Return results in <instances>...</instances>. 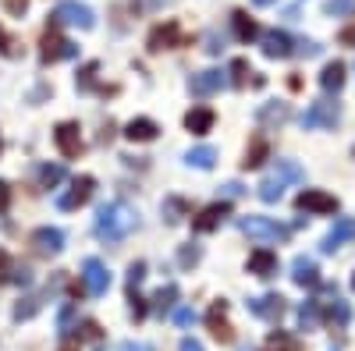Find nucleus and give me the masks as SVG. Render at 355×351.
<instances>
[{
  "label": "nucleus",
  "mask_w": 355,
  "mask_h": 351,
  "mask_svg": "<svg viewBox=\"0 0 355 351\" xmlns=\"http://www.w3.org/2000/svg\"><path fill=\"white\" fill-rule=\"evenodd\" d=\"M288 117H291L288 103H263L259 114H256V121H259V125H284Z\"/></svg>",
  "instance_id": "nucleus-26"
},
{
  "label": "nucleus",
  "mask_w": 355,
  "mask_h": 351,
  "mask_svg": "<svg viewBox=\"0 0 355 351\" xmlns=\"http://www.w3.org/2000/svg\"><path fill=\"white\" fill-rule=\"evenodd\" d=\"M53 21H57V25H71V28H82V33H89V28L96 25V15H93V8L78 4V0H64V4H57Z\"/></svg>",
  "instance_id": "nucleus-4"
},
{
  "label": "nucleus",
  "mask_w": 355,
  "mask_h": 351,
  "mask_svg": "<svg viewBox=\"0 0 355 351\" xmlns=\"http://www.w3.org/2000/svg\"><path fill=\"white\" fill-rule=\"evenodd\" d=\"M142 280H146V262H132V267H128V295L139 291Z\"/></svg>",
  "instance_id": "nucleus-38"
},
{
  "label": "nucleus",
  "mask_w": 355,
  "mask_h": 351,
  "mask_svg": "<svg viewBox=\"0 0 355 351\" xmlns=\"http://www.w3.org/2000/svg\"><path fill=\"white\" fill-rule=\"evenodd\" d=\"M53 142H57V150H61V156H68V160H75L85 145H82V128L75 125V121H61L53 128Z\"/></svg>",
  "instance_id": "nucleus-10"
},
{
  "label": "nucleus",
  "mask_w": 355,
  "mask_h": 351,
  "mask_svg": "<svg viewBox=\"0 0 355 351\" xmlns=\"http://www.w3.org/2000/svg\"><path fill=\"white\" fill-rule=\"evenodd\" d=\"M46 295H50V291H46ZM46 295H28V298H21L18 305H15V319H18V323H21V319H33L40 309H43V298Z\"/></svg>",
  "instance_id": "nucleus-30"
},
{
  "label": "nucleus",
  "mask_w": 355,
  "mask_h": 351,
  "mask_svg": "<svg viewBox=\"0 0 355 351\" xmlns=\"http://www.w3.org/2000/svg\"><path fill=\"white\" fill-rule=\"evenodd\" d=\"M291 280L299 284V287H316V284H320L316 262H313L309 255H295V262H291Z\"/></svg>",
  "instance_id": "nucleus-19"
},
{
  "label": "nucleus",
  "mask_w": 355,
  "mask_h": 351,
  "mask_svg": "<svg viewBox=\"0 0 355 351\" xmlns=\"http://www.w3.org/2000/svg\"><path fill=\"white\" fill-rule=\"evenodd\" d=\"M61 178H64V167H57V163H53V167H50V163H46V167H40V181H43L46 188H53Z\"/></svg>",
  "instance_id": "nucleus-36"
},
{
  "label": "nucleus",
  "mask_w": 355,
  "mask_h": 351,
  "mask_svg": "<svg viewBox=\"0 0 355 351\" xmlns=\"http://www.w3.org/2000/svg\"><path fill=\"white\" fill-rule=\"evenodd\" d=\"M299 327L302 330H316L320 327V302H302L299 305Z\"/></svg>",
  "instance_id": "nucleus-31"
},
{
  "label": "nucleus",
  "mask_w": 355,
  "mask_h": 351,
  "mask_svg": "<svg viewBox=\"0 0 355 351\" xmlns=\"http://www.w3.org/2000/svg\"><path fill=\"white\" fill-rule=\"evenodd\" d=\"M252 4H259V8H270V4H277V0H252Z\"/></svg>",
  "instance_id": "nucleus-53"
},
{
  "label": "nucleus",
  "mask_w": 355,
  "mask_h": 351,
  "mask_svg": "<svg viewBox=\"0 0 355 351\" xmlns=\"http://www.w3.org/2000/svg\"><path fill=\"white\" fill-rule=\"evenodd\" d=\"M185 36H182V25L178 21H164V25H153L150 39H146V46H150V53H160V50H174L182 46Z\"/></svg>",
  "instance_id": "nucleus-9"
},
{
  "label": "nucleus",
  "mask_w": 355,
  "mask_h": 351,
  "mask_svg": "<svg viewBox=\"0 0 355 351\" xmlns=\"http://www.w3.org/2000/svg\"><path fill=\"white\" fill-rule=\"evenodd\" d=\"M4 8H8L11 15H18V18H21V15H25V8H28V0H4Z\"/></svg>",
  "instance_id": "nucleus-48"
},
{
  "label": "nucleus",
  "mask_w": 355,
  "mask_h": 351,
  "mask_svg": "<svg viewBox=\"0 0 355 351\" xmlns=\"http://www.w3.org/2000/svg\"><path fill=\"white\" fill-rule=\"evenodd\" d=\"M171 316H174V323H178V327H192V323H196V309H178V305H174Z\"/></svg>",
  "instance_id": "nucleus-42"
},
{
  "label": "nucleus",
  "mask_w": 355,
  "mask_h": 351,
  "mask_svg": "<svg viewBox=\"0 0 355 351\" xmlns=\"http://www.w3.org/2000/svg\"><path fill=\"white\" fill-rule=\"evenodd\" d=\"M245 82H249V61L239 57V61H231V85H234V89H242Z\"/></svg>",
  "instance_id": "nucleus-35"
},
{
  "label": "nucleus",
  "mask_w": 355,
  "mask_h": 351,
  "mask_svg": "<svg viewBox=\"0 0 355 351\" xmlns=\"http://www.w3.org/2000/svg\"><path fill=\"white\" fill-rule=\"evenodd\" d=\"M320 43H313V39H295V53L299 57H320Z\"/></svg>",
  "instance_id": "nucleus-41"
},
{
  "label": "nucleus",
  "mask_w": 355,
  "mask_h": 351,
  "mask_svg": "<svg viewBox=\"0 0 355 351\" xmlns=\"http://www.w3.org/2000/svg\"><path fill=\"white\" fill-rule=\"evenodd\" d=\"M227 213H231V206L227 202H214V206H206L196 220H192V231L196 234H206V231H217L224 220H227Z\"/></svg>",
  "instance_id": "nucleus-17"
},
{
  "label": "nucleus",
  "mask_w": 355,
  "mask_h": 351,
  "mask_svg": "<svg viewBox=\"0 0 355 351\" xmlns=\"http://www.w3.org/2000/svg\"><path fill=\"white\" fill-rule=\"evenodd\" d=\"M295 206H299L302 213H334L338 210V199L320 192V188H306L299 199H295Z\"/></svg>",
  "instance_id": "nucleus-12"
},
{
  "label": "nucleus",
  "mask_w": 355,
  "mask_h": 351,
  "mask_svg": "<svg viewBox=\"0 0 355 351\" xmlns=\"http://www.w3.org/2000/svg\"><path fill=\"white\" fill-rule=\"evenodd\" d=\"M93 188H96V181L89 178V174H82V178H75V181H71V188H68V192L57 195V206H61L64 213H71V210L85 206V202L93 199Z\"/></svg>",
  "instance_id": "nucleus-7"
},
{
  "label": "nucleus",
  "mask_w": 355,
  "mask_h": 351,
  "mask_svg": "<svg viewBox=\"0 0 355 351\" xmlns=\"http://www.w3.org/2000/svg\"><path fill=\"white\" fill-rule=\"evenodd\" d=\"M206 323H210V334L220 341V344H231L234 341V330L227 323V302H214L210 312H206Z\"/></svg>",
  "instance_id": "nucleus-15"
},
{
  "label": "nucleus",
  "mask_w": 355,
  "mask_h": 351,
  "mask_svg": "<svg viewBox=\"0 0 355 351\" xmlns=\"http://www.w3.org/2000/svg\"><path fill=\"white\" fill-rule=\"evenodd\" d=\"M239 231L249 234V238L259 242V245L284 242L288 234H291V227H284V224H277V220H270V217H239Z\"/></svg>",
  "instance_id": "nucleus-3"
},
{
  "label": "nucleus",
  "mask_w": 355,
  "mask_h": 351,
  "mask_svg": "<svg viewBox=\"0 0 355 351\" xmlns=\"http://www.w3.org/2000/svg\"><path fill=\"white\" fill-rule=\"evenodd\" d=\"M266 351H299V348H295V341L284 330H274L270 341H266Z\"/></svg>",
  "instance_id": "nucleus-34"
},
{
  "label": "nucleus",
  "mask_w": 355,
  "mask_h": 351,
  "mask_svg": "<svg viewBox=\"0 0 355 351\" xmlns=\"http://www.w3.org/2000/svg\"><path fill=\"white\" fill-rule=\"evenodd\" d=\"M185 163L189 167H199V170H210L217 163V150H214V145H196V150L185 153Z\"/></svg>",
  "instance_id": "nucleus-27"
},
{
  "label": "nucleus",
  "mask_w": 355,
  "mask_h": 351,
  "mask_svg": "<svg viewBox=\"0 0 355 351\" xmlns=\"http://www.w3.org/2000/svg\"><path fill=\"white\" fill-rule=\"evenodd\" d=\"M214 121H217V117H214L210 107H196V110L185 114V128H189L192 135H206V132L214 128Z\"/></svg>",
  "instance_id": "nucleus-22"
},
{
  "label": "nucleus",
  "mask_w": 355,
  "mask_h": 351,
  "mask_svg": "<svg viewBox=\"0 0 355 351\" xmlns=\"http://www.w3.org/2000/svg\"><path fill=\"white\" fill-rule=\"evenodd\" d=\"M178 305V284H164L157 295H153V312L157 316H171Z\"/></svg>",
  "instance_id": "nucleus-25"
},
{
  "label": "nucleus",
  "mask_w": 355,
  "mask_h": 351,
  "mask_svg": "<svg viewBox=\"0 0 355 351\" xmlns=\"http://www.w3.org/2000/svg\"><path fill=\"white\" fill-rule=\"evenodd\" d=\"M266 153H270V145H266V138H252V145L245 150V160H242V167H245V170H256V167L266 160Z\"/></svg>",
  "instance_id": "nucleus-29"
},
{
  "label": "nucleus",
  "mask_w": 355,
  "mask_h": 351,
  "mask_svg": "<svg viewBox=\"0 0 355 351\" xmlns=\"http://www.w3.org/2000/svg\"><path fill=\"white\" fill-rule=\"evenodd\" d=\"M242 192H245V188H242L239 181H227V185H224V199H239Z\"/></svg>",
  "instance_id": "nucleus-50"
},
{
  "label": "nucleus",
  "mask_w": 355,
  "mask_h": 351,
  "mask_svg": "<svg viewBox=\"0 0 355 351\" xmlns=\"http://www.w3.org/2000/svg\"><path fill=\"white\" fill-rule=\"evenodd\" d=\"M8 206H11V185L0 181V213H8Z\"/></svg>",
  "instance_id": "nucleus-47"
},
{
  "label": "nucleus",
  "mask_w": 355,
  "mask_h": 351,
  "mask_svg": "<svg viewBox=\"0 0 355 351\" xmlns=\"http://www.w3.org/2000/svg\"><path fill=\"white\" fill-rule=\"evenodd\" d=\"M82 287H85V295H93V298L107 295L110 273H107V267H103L100 259H85V262H82Z\"/></svg>",
  "instance_id": "nucleus-8"
},
{
  "label": "nucleus",
  "mask_w": 355,
  "mask_h": 351,
  "mask_svg": "<svg viewBox=\"0 0 355 351\" xmlns=\"http://www.w3.org/2000/svg\"><path fill=\"white\" fill-rule=\"evenodd\" d=\"M352 291H355V277H352Z\"/></svg>",
  "instance_id": "nucleus-55"
},
{
  "label": "nucleus",
  "mask_w": 355,
  "mask_h": 351,
  "mask_svg": "<svg viewBox=\"0 0 355 351\" xmlns=\"http://www.w3.org/2000/svg\"><path fill=\"white\" fill-rule=\"evenodd\" d=\"M231 28H234V36H239L242 43H252V39H259V25L245 15V11H234L231 15Z\"/></svg>",
  "instance_id": "nucleus-24"
},
{
  "label": "nucleus",
  "mask_w": 355,
  "mask_h": 351,
  "mask_svg": "<svg viewBox=\"0 0 355 351\" xmlns=\"http://www.w3.org/2000/svg\"><path fill=\"white\" fill-rule=\"evenodd\" d=\"M199 259H202L199 245H182V249H178V267H182V270H192Z\"/></svg>",
  "instance_id": "nucleus-32"
},
{
  "label": "nucleus",
  "mask_w": 355,
  "mask_h": 351,
  "mask_svg": "<svg viewBox=\"0 0 355 351\" xmlns=\"http://www.w3.org/2000/svg\"><path fill=\"white\" fill-rule=\"evenodd\" d=\"M185 217H189V202L178 199V195H167L164 199V220L167 224H182Z\"/></svg>",
  "instance_id": "nucleus-28"
},
{
  "label": "nucleus",
  "mask_w": 355,
  "mask_h": 351,
  "mask_svg": "<svg viewBox=\"0 0 355 351\" xmlns=\"http://www.w3.org/2000/svg\"><path fill=\"white\" fill-rule=\"evenodd\" d=\"M0 53H4V57H18V53H21V50H18V39L8 33L4 25H0Z\"/></svg>",
  "instance_id": "nucleus-37"
},
{
  "label": "nucleus",
  "mask_w": 355,
  "mask_h": 351,
  "mask_svg": "<svg viewBox=\"0 0 355 351\" xmlns=\"http://www.w3.org/2000/svg\"><path fill=\"white\" fill-rule=\"evenodd\" d=\"M135 227H139V213L128 206V202H121V199L103 202L100 213H96V224H93L96 238H100V242H107V245L125 242Z\"/></svg>",
  "instance_id": "nucleus-1"
},
{
  "label": "nucleus",
  "mask_w": 355,
  "mask_h": 351,
  "mask_svg": "<svg viewBox=\"0 0 355 351\" xmlns=\"http://www.w3.org/2000/svg\"><path fill=\"white\" fill-rule=\"evenodd\" d=\"M239 351H256V348H249V344H245V348H239Z\"/></svg>",
  "instance_id": "nucleus-54"
},
{
  "label": "nucleus",
  "mask_w": 355,
  "mask_h": 351,
  "mask_svg": "<svg viewBox=\"0 0 355 351\" xmlns=\"http://www.w3.org/2000/svg\"><path fill=\"white\" fill-rule=\"evenodd\" d=\"M249 273H256V277H274V273H277V255H274L270 249H256V252L249 255Z\"/></svg>",
  "instance_id": "nucleus-21"
},
{
  "label": "nucleus",
  "mask_w": 355,
  "mask_h": 351,
  "mask_svg": "<svg viewBox=\"0 0 355 351\" xmlns=\"http://www.w3.org/2000/svg\"><path fill=\"white\" fill-rule=\"evenodd\" d=\"M18 262H11V255L0 249V284H11V273H15Z\"/></svg>",
  "instance_id": "nucleus-40"
},
{
  "label": "nucleus",
  "mask_w": 355,
  "mask_h": 351,
  "mask_svg": "<svg viewBox=\"0 0 355 351\" xmlns=\"http://www.w3.org/2000/svg\"><path fill=\"white\" fill-rule=\"evenodd\" d=\"M320 85H323V93H341L345 89V64L341 61H334V64H327L320 71Z\"/></svg>",
  "instance_id": "nucleus-23"
},
{
  "label": "nucleus",
  "mask_w": 355,
  "mask_h": 351,
  "mask_svg": "<svg viewBox=\"0 0 355 351\" xmlns=\"http://www.w3.org/2000/svg\"><path fill=\"white\" fill-rule=\"evenodd\" d=\"M100 71V64H85L82 75H78V89H93V75Z\"/></svg>",
  "instance_id": "nucleus-43"
},
{
  "label": "nucleus",
  "mask_w": 355,
  "mask_h": 351,
  "mask_svg": "<svg viewBox=\"0 0 355 351\" xmlns=\"http://www.w3.org/2000/svg\"><path fill=\"white\" fill-rule=\"evenodd\" d=\"M245 305L256 319H266V323H277V319L284 316V298L281 295H259V298H249Z\"/></svg>",
  "instance_id": "nucleus-13"
},
{
  "label": "nucleus",
  "mask_w": 355,
  "mask_h": 351,
  "mask_svg": "<svg viewBox=\"0 0 355 351\" xmlns=\"http://www.w3.org/2000/svg\"><path fill=\"white\" fill-rule=\"evenodd\" d=\"M338 39H341V46H355V25H345Z\"/></svg>",
  "instance_id": "nucleus-49"
},
{
  "label": "nucleus",
  "mask_w": 355,
  "mask_h": 351,
  "mask_svg": "<svg viewBox=\"0 0 355 351\" xmlns=\"http://www.w3.org/2000/svg\"><path fill=\"white\" fill-rule=\"evenodd\" d=\"M327 316H331V323L345 327L348 319H352V305H348L345 298H334V302H331V309H327Z\"/></svg>",
  "instance_id": "nucleus-33"
},
{
  "label": "nucleus",
  "mask_w": 355,
  "mask_h": 351,
  "mask_svg": "<svg viewBox=\"0 0 355 351\" xmlns=\"http://www.w3.org/2000/svg\"><path fill=\"white\" fill-rule=\"evenodd\" d=\"M71 319H75V309H71V305H64V309H61V319H57V327H61V337H64V334H71Z\"/></svg>",
  "instance_id": "nucleus-44"
},
{
  "label": "nucleus",
  "mask_w": 355,
  "mask_h": 351,
  "mask_svg": "<svg viewBox=\"0 0 355 351\" xmlns=\"http://www.w3.org/2000/svg\"><path fill=\"white\" fill-rule=\"evenodd\" d=\"M78 46L68 43L61 33H57V25L46 28V36H43V50H40V61L43 64H57V61H68V57H75Z\"/></svg>",
  "instance_id": "nucleus-6"
},
{
  "label": "nucleus",
  "mask_w": 355,
  "mask_h": 351,
  "mask_svg": "<svg viewBox=\"0 0 355 351\" xmlns=\"http://www.w3.org/2000/svg\"><path fill=\"white\" fill-rule=\"evenodd\" d=\"M128 302H132V319H135V323H142V319H146V302L135 295V291H132V298H128Z\"/></svg>",
  "instance_id": "nucleus-45"
},
{
  "label": "nucleus",
  "mask_w": 355,
  "mask_h": 351,
  "mask_svg": "<svg viewBox=\"0 0 355 351\" xmlns=\"http://www.w3.org/2000/svg\"><path fill=\"white\" fill-rule=\"evenodd\" d=\"M160 135V125L150 121V117H132V121L125 125V138L128 142H153Z\"/></svg>",
  "instance_id": "nucleus-20"
},
{
  "label": "nucleus",
  "mask_w": 355,
  "mask_h": 351,
  "mask_svg": "<svg viewBox=\"0 0 355 351\" xmlns=\"http://www.w3.org/2000/svg\"><path fill=\"white\" fill-rule=\"evenodd\" d=\"M206 53H224V39L210 36V46H206Z\"/></svg>",
  "instance_id": "nucleus-51"
},
{
  "label": "nucleus",
  "mask_w": 355,
  "mask_h": 351,
  "mask_svg": "<svg viewBox=\"0 0 355 351\" xmlns=\"http://www.w3.org/2000/svg\"><path fill=\"white\" fill-rule=\"evenodd\" d=\"M117 351H153V344H142V341H121Z\"/></svg>",
  "instance_id": "nucleus-46"
},
{
  "label": "nucleus",
  "mask_w": 355,
  "mask_h": 351,
  "mask_svg": "<svg viewBox=\"0 0 355 351\" xmlns=\"http://www.w3.org/2000/svg\"><path fill=\"white\" fill-rule=\"evenodd\" d=\"M352 11H355V0H327V15H334V18H345Z\"/></svg>",
  "instance_id": "nucleus-39"
},
{
  "label": "nucleus",
  "mask_w": 355,
  "mask_h": 351,
  "mask_svg": "<svg viewBox=\"0 0 355 351\" xmlns=\"http://www.w3.org/2000/svg\"><path fill=\"white\" fill-rule=\"evenodd\" d=\"M224 85H227V78H224V71H220V68H206V71H199V75H192V78H189V93H192V96H199V100H206V96L220 93Z\"/></svg>",
  "instance_id": "nucleus-11"
},
{
  "label": "nucleus",
  "mask_w": 355,
  "mask_h": 351,
  "mask_svg": "<svg viewBox=\"0 0 355 351\" xmlns=\"http://www.w3.org/2000/svg\"><path fill=\"white\" fill-rule=\"evenodd\" d=\"M302 181H306L302 163H295V160H277L274 170L266 174L263 185H259V199H263V202H277V199L284 195L288 185H302Z\"/></svg>",
  "instance_id": "nucleus-2"
},
{
  "label": "nucleus",
  "mask_w": 355,
  "mask_h": 351,
  "mask_svg": "<svg viewBox=\"0 0 355 351\" xmlns=\"http://www.w3.org/2000/svg\"><path fill=\"white\" fill-rule=\"evenodd\" d=\"M33 249H36L40 255H61V249H64V231H61V227H40V231H33Z\"/></svg>",
  "instance_id": "nucleus-14"
},
{
  "label": "nucleus",
  "mask_w": 355,
  "mask_h": 351,
  "mask_svg": "<svg viewBox=\"0 0 355 351\" xmlns=\"http://www.w3.org/2000/svg\"><path fill=\"white\" fill-rule=\"evenodd\" d=\"M355 238V220L352 217H341V220H334V227L327 231V238H323V252H334V249H341L345 242H352Z\"/></svg>",
  "instance_id": "nucleus-18"
},
{
  "label": "nucleus",
  "mask_w": 355,
  "mask_h": 351,
  "mask_svg": "<svg viewBox=\"0 0 355 351\" xmlns=\"http://www.w3.org/2000/svg\"><path fill=\"white\" fill-rule=\"evenodd\" d=\"M302 121V128H334L338 121H341V107L334 103V100H316V103H309V110L299 117Z\"/></svg>",
  "instance_id": "nucleus-5"
},
{
  "label": "nucleus",
  "mask_w": 355,
  "mask_h": 351,
  "mask_svg": "<svg viewBox=\"0 0 355 351\" xmlns=\"http://www.w3.org/2000/svg\"><path fill=\"white\" fill-rule=\"evenodd\" d=\"M182 351H202V344L192 341V337H185V341H182Z\"/></svg>",
  "instance_id": "nucleus-52"
},
{
  "label": "nucleus",
  "mask_w": 355,
  "mask_h": 351,
  "mask_svg": "<svg viewBox=\"0 0 355 351\" xmlns=\"http://www.w3.org/2000/svg\"><path fill=\"white\" fill-rule=\"evenodd\" d=\"M263 53L270 57V61H277V57H291L295 53V39L288 33H281V28H270V33H263Z\"/></svg>",
  "instance_id": "nucleus-16"
}]
</instances>
